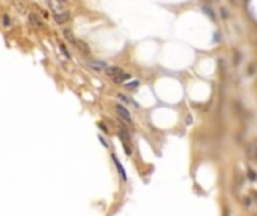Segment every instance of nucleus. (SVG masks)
Returning a JSON list of instances; mask_svg holds the SVG:
<instances>
[{"instance_id": "nucleus-1", "label": "nucleus", "mask_w": 257, "mask_h": 216, "mask_svg": "<svg viewBox=\"0 0 257 216\" xmlns=\"http://www.w3.org/2000/svg\"><path fill=\"white\" fill-rule=\"evenodd\" d=\"M119 137H120V140H122V144H123V149H125L126 155H131V153H132V149H131V138H129L128 129L123 128V126H120V129H119Z\"/></svg>"}, {"instance_id": "nucleus-2", "label": "nucleus", "mask_w": 257, "mask_h": 216, "mask_svg": "<svg viewBox=\"0 0 257 216\" xmlns=\"http://www.w3.org/2000/svg\"><path fill=\"white\" fill-rule=\"evenodd\" d=\"M114 108H116V113L119 114V117H120L122 120H125L126 123H131V114H129L128 108H126L125 105H120V104H117Z\"/></svg>"}, {"instance_id": "nucleus-3", "label": "nucleus", "mask_w": 257, "mask_h": 216, "mask_svg": "<svg viewBox=\"0 0 257 216\" xmlns=\"http://www.w3.org/2000/svg\"><path fill=\"white\" fill-rule=\"evenodd\" d=\"M87 65H89V68L92 69V71H95V72H102V71H105V69L108 68L107 63L102 62V60H89Z\"/></svg>"}, {"instance_id": "nucleus-4", "label": "nucleus", "mask_w": 257, "mask_h": 216, "mask_svg": "<svg viewBox=\"0 0 257 216\" xmlns=\"http://www.w3.org/2000/svg\"><path fill=\"white\" fill-rule=\"evenodd\" d=\"M111 159H113V162H114V165H116L117 173L120 174V179H122L123 182H126V180H128V177H126V173H125V170H123V167H122L120 161L117 159V156H116V155H111Z\"/></svg>"}, {"instance_id": "nucleus-5", "label": "nucleus", "mask_w": 257, "mask_h": 216, "mask_svg": "<svg viewBox=\"0 0 257 216\" xmlns=\"http://www.w3.org/2000/svg\"><path fill=\"white\" fill-rule=\"evenodd\" d=\"M54 20H56V23L57 24H65L71 20V14L68 11H63V12H60V14H56V15H54Z\"/></svg>"}, {"instance_id": "nucleus-6", "label": "nucleus", "mask_w": 257, "mask_h": 216, "mask_svg": "<svg viewBox=\"0 0 257 216\" xmlns=\"http://www.w3.org/2000/svg\"><path fill=\"white\" fill-rule=\"evenodd\" d=\"M29 21H30V24L33 26V27H42V21H41V18H39V15L38 14H35V12H32L30 15H29Z\"/></svg>"}, {"instance_id": "nucleus-7", "label": "nucleus", "mask_w": 257, "mask_h": 216, "mask_svg": "<svg viewBox=\"0 0 257 216\" xmlns=\"http://www.w3.org/2000/svg\"><path fill=\"white\" fill-rule=\"evenodd\" d=\"M48 5H50V8H51L53 11H56V14L63 12V5H62V2H59V0H48Z\"/></svg>"}, {"instance_id": "nucleus-8", "label": "nucleus", "mask_w": 257, "mask_h": 216, "mask_svg": "<svg viewBox=\"0 0 257 216\" xmlns=\"http://www.w3.org/2000/svg\"><path fill=\"white\" fill-rule=\"evenodd\" d=\"M123 71L119 68V66H108V68L105 69V74L108 75V77H111V78H114L116 75H119V74H122Z\"/></svg>"}, {"instance_id": "nucleus-9", "label": "nucleus", "mask_w": 257, "mask_h": 216, "mask_svg": "<svg viewBox=\"0 0 257 216\" xmlns=\"http://www.w3.org/2000/svg\"><path fill=\"white\" fill-rule=\"evenodd\" d=\"M256 153H257V144H256V143L248 144V147H247V155H248V159H256Z\"/></svg>"}, {"instance_id": "nucleus-10", "label": "nucleus", "mask_w": 257, "mask_h": 216, "mask_svg": "<svg viewBox=\"0 0 257 216\" xmlns=\"http://www.w3.org/2000/svg\"><path fill=\"white\" fill-rule=\"evenodd\" d=\"M75 47H77V48L81 51L83 54H86V56L90 53V48H89V45H87L84 41H77V42H75Z\"/></svg>"}, {"instance_id": "nucleus-11", "label": "nucleus", "mask_w": 257, "mask_h": 216, "mask_svg": "<svg viewBox=\"0 0 257 216\" xmlns=\"http://www.w3.org/2000/svg\"><path fill=\"white\" fill-rule=\"evenodd\" d=\"M129 78H131V75H129V74H125V72H122V74H119V75H116V77L113 78V81H114L116 84H122V83L128 81Z\"/></svg>"}, {"instance_id": "nucleus-12", "label": "nucleus", "mask_w": 257, "mask_h": 216, "mask_svg": "<svg viewBox=\"0 0 257 216\" xmlns=\"http://www.w3.org/2000/svg\"><path fill=\"white\" fill-rule=\"evenodd\" d=\"M63 35H65V38H66L68 41H69L71 44H74V45H75V42H77V39L74 38V33H72L71 30H68V29H66V30H63Z\"/></svg>"}, {"instance_id": "nucleus-13", "label": "nucleus", "mask_w": 257, "mask_h": 216, "mask_svg": "<svg viewBox=\"0 0 257 216\" xmlns=\"http://www.w3.org/2000/svg\"><path fill=\"white\" fill-rule=\"evenodd\" d=\"M139 86H140V81H129L125 84V89H128V90H135V89H139Z\"/></svg>"}, {"instance_id": "nucleus-14", "label": "nucleus", "mask_w": 257, "mask_h": 216, "mask_svg": "<svg viewBox=\"0 0 257 216\" xmlns=\"http://www.w3.org/2000/svg\"><path fill=\"white\" fill-rule=\"evenodd\" d=\"M59 48H60V51L63 53V56L66 57V59H71V53L68 51V48H66V45L63 42H59Z\"/></svg>"}, {"instance_id": "nucleus-15", "label": "nucleus", "mask_w": 257, "mask_h": 216, "mask_svg": "<svg viewBox=\"0 0 257 216\" xmlns=\"http://www.w3.org/2000/svg\"><path fill=\"white\" fill-rule=\"evenodd\" d=\"M241 60H242L241 53H239L238 50H233V63H234V65H239V63H241Z\"/></svg>"}, {"instance_id": "nucleus-16", "label": "nucleus", "mask_w": 257, "mask_h": 216, "mask_svg": "<svg viewBox=\"0 0 257 216\" xmlns=\"http://www.w3.org/2000/svg\"><path fill=\"white\" fill-rule=\"evenodd\" d=\"M203 11H205V14L209 17L212 21H215V14H213V11H212L210 8H208V6H203Z\"/></svg>"}, {"instance_id": "nucleus-17", "label": "nucleus", "mask_w": 257, "mask_h": 216, "mask_svg": "<svg viewBox=\"0 0 257 216\" xmlns=\"http://www.w3.org/2000/svg\"><path fill=\"white\" fill-rule=\"evenodd\" d=\"M247 176H248V179H250L251 182H257V174L254 173V170L250 168V170L247 171Z\"/></svg>"}, {"instance_id": "nucleus-18", "label": "nucleus", "mask_w": 257, "mask_h": 216, "mask_svg": "<svg viewBox=\"0 0 257 216\" xmlns=\"http://www.w3.org/2000/svg\"><path fill=\"white\" fill-rule=\"evenodd\" d=\"M15 6H17V8H18V11L21 12V14H26V11H27V6H26V5H21V3H20V2H18V0H17V2H15Z\"/></svg>"}, {"instance_id": "nucleus-19", "label": "nucleus", "mask_w": 257, "mask_h": 216, "mask_svg": "<svg viewBox=\"0 0 257 216\" xmlns=\"http://www.w3.org/2000/svg\"><path fill=\"white\" fill-rule=\"evenodd\" d=\"M3 26H5V27H11V18H9L8 14L3 15Z\"/></svg>"}, {"instance_id": "nucleus-20", "label": "nucleus", "mask_w": 257, "mask_h": 216, "mask_svg": "<svg viewBox=\"0 0 257 216\" xmlns=\"http://www.w3.org/2000/svg\"><path fill=\"white\" fill-rule=\"evenodd\" d=\"M117 98H119V99H120L122 102H125V104H129V102H131V101H129L128 98H126L125 95H122V93H119V95H117Z\"/></svg>"}, {"instance_id": "nucleus-21", "label": "nucleus", "mask_w": 257, "mask_h": 216, "mask_svg": "<svg viewBox=\"0 0 257 216\" xmlns=\"http://www.w3.org/2000/svg\"><path fill=\"white\" fill-rule=\"evenodd\" d=\"M242 203H244V207H250V206H251V198H250V197H245V198L242 200Z\"/></svg>"}, {"instance_id": "nucleus-22", "label": "nucleus", "mask_w": 257, "mask_h": 216, "mask_svg": "<svg viewBox=\"0 0 257 216\" xmlns=\"http://www.w3.org/2000/svg\"><path fill=\"white\" fill-rule=\"evenodd\" d=\"M99 141H101V144H102L104 147H108V144H107V141L104 140V137H101V135H99Z\"/></svg>"}, {"instance_id": "nucleus-23", "label": "nucleus", "mask_w": 257, "mask_h": 216, "mask_svg": "<svg viewBox=\"0 0 257 216\" xmlns=\"http://www.w3.org/2000/svg\"><path fill=\"white\" fill-rule=\"evenodd\" d=\"M98 126H99V128H101V129H102L104 132H108V129L105 128V125H104V123H99V125H98Z\"/></svg>"}, {"instance_id": "nucleus-24", "label": "nucleus", "mask_w": 257, "mask_h": 216, "mask_svg": "<svg viewBox=\"0 0 257 216\" xmlns=\"http://www.w3.org/2000/svg\"><path fill=\"white\" fill-rule=\"evenodd\" d=\"M248 74H250V75L254 74V66H250V68H248Z\"/></svg>"}, {"instance_id": "nucleus-25", "label": "nucleus", "mask_w": 257, "mask_h": 216, "mask_svg": "<svg viewBox=\"0 0 257 216\" xmlns=\"http://www.w3.org/2000/svg\"><path fill=\"white\" fill-rule=\"evenodd\" d=\"M221 12H222V17H224V18H227V17H229V14H227L226 9H221Z\"/></svg>"}, {"instance_id": "nucleus-26", "label": "nucleus", "mask_w": 257, "mask_h": 216, "mask_svg": "<svg viewBox=\"0 0 257 216\" xmlns=\"http://www.w3.org/2000/svg\"><path fill=\"white\" fill-rule=\"evenodd\" d=\"M191 122H193V120H191V116H188V117H187V123H188V125H191Z\"/></svg>"}, {"instance_id": "nucleus-27", "label": "nucleus", "mask_w": 257, "mask_h": 216, "mask_svg": "<svg viewBox=\"0 0 257 216\" xmlns=\"http://www.w3.org/2000/svg\"><path fill=\"white\" fill-rule=\"evenodd\" d=\"M224 216H229V210H224Z\"/></svg>"}, {"instance_id": "nucleus-28", "label": "nucleus", "mask_w": 257, "mask_h": 216, "mask_svg": "<svg viewBox=\"0 0 257 216\" xmlns=\"http://www.w3.org/2000/svg\"><path fill=\"white\" fill-rule=\"evenodd\" d=\"M253 197H254V198L257 200V192H253Z\"/></svg>"}, {"instance_id": "nucleus-29", "label": "nucleus", "mask_w": 257, "mask_h": 216, "mask_svg": "<svg viewBox=\"0 0 257 216\" xmlns=\"http://www.w3.org/2000/svg\"><path fill=\"white\" fill-rule=\"evenodd\" d=\"M59 2H62V3H66V2H68V0H59Z\"/></svg>"}, {"instance_id": "nucleus-30", "label": "nucleus", "mask_w": 257, "mask_h": 216, "mask_svg": "<svg viewBox=\"0 0 257 216\" xmlns=\"http://www.w3.org/2000/svg\"><path fill=\"white\" fill-rule=\"evenodd\" d=\"M256 159H257V153H256Z\"/></svg>"}]
</instances>
